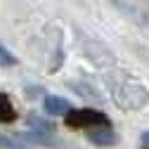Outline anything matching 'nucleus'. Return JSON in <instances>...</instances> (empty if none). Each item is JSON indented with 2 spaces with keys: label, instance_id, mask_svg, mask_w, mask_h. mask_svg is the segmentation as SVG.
Listing matches in <instances>:
<instances>
[{
  "label": "nucleus",
  "instance_id": "7",
  "mask_svg": "<svg viewBox=\"0 0 149 149\" xmlns=\"http://www.w3.org/2000/svg\"><path fill=\"white\" fill-rule=\"evenodd\" d=\"M29 125H31L33 133H43V135H52V130H54V125L47 118H40V116H36V114L29 116Z\"/></svg>",
  "mask_w": 149,
  "mask_h": 149
},
{
  "label": "nucleus",
  "instance_id": "9",
  "mask_svg": "<svg viewBox=\"0 0 149 149\" xmlns=\"http://www.w3.org/2000/svg\"><path fill=\"white\" fill-rule=\"evenodd\" d=\"M71 88L76 90V92H83V95H88V100H100V95L95 90H90L88 85H76V83H71Z\"/></svg>",
  "mask_w": 149,
  "mask_h": 149
},
{
  "label": "nucleus",
  "instance_id": "5",
  "mask_svg": "<svg viewBox=\"0 0 149 149\" xmlns=\"http://www.w3.org/2000/svg\"><path fill=\"white\" fill-rule=\"evenodd\" d=\"M14 118H17V111L10 102V97L0 92V123H12Z\"/></svg>",
  "mask_w": 149,
  "mask_h": 149
},
{
  "label": "nucleus",
  "instance_id": "8",
  "mask_svg": "<svg viewBox=\"0 0 149 149\" xmlns=\"http://www.w3.org/2000/svg\"><path fill=\"white\" fill-rule=\"evenodd\" d=\"M14 64H17V57L0 43V66H14Z\"/></svg>",
  "mask_w": 149,
  "mask_h": 149
},
{
  "label": "nucleus",
  "instance_id": "4",
  "mask_svg": "<svg viewBox=\"0 0 149 149\" xmlns=\"http://www.w3.org/2000/svg\"><path fill=\"white\" fill-rule=\"evenodd\" d=\"M43 109H45V114H50V116H66L73 107H71L69 100H64L59 95H47L43 100Z\"/></svg>",
  "mask_w": 149,
  "mask_h": 149
},
{
  "label": "nucleus",
  "instance_id": "1",
  "mask_svg": "<svg viewBox=\"0 0 149 149\" xmlns=\"http://www.w3.org/2000/svg\"><path fill=\"white\" fill-rule=\"evenodd\" d=\"M109 88L121 109H142L149 102V90L133 78H121L118 83H109Z\"/></svg>",
  "mask_w": 149,
  "mask_h": 149
},
{
  "label": "nucleus",
  "instance_id": "2",
  "mask_svg": "<svg viewBox=\"0 0 149 149\" xmlns=\"http://www.w3.org/2000/svg\"><path fill=\"white\" fill-rule=\"evenodd\" d=\"M64 121H66L69 128H83V130L100 128V125H111L109 116L97 111V109H71L64 116Z\"/></svg>",
  "mask_w": 149,
  "mask_h": 149
},
{
  "label": "nucleus",
  "instance_id": "10",
  "mask_svg": "<svg viewBox=\"0 0 149 149\" xmlns=\"http://www.w3.org/2000/svg\"><path fill=\"white\" fill-rule=\"evenodd\" d=\"M142 142H144V147L149 149V130H144V133H142Z\"/></svg>",
  "mask_w": 149,
  "mask_h": 149
},
{
  "label": "nucleus",
  "instance_id": "3",
  "mask_svg": "<svg viewBox=\"0 0 149 149\" xmlns=\"http://www.w3.org/2000/svg\"><path fill=\"white\" fill-rule=\"evenodd\" d=\"M85 137H88L92 144H97V147H111V144L116 142V133L111 130V125L90 128V130H85Z\"/></svg>",
  "mask_w": 149,
  "mask_h": 149
},
{
  "label": "nucleus",
  "instance_id": "6",
  "mask_svg": "<svg viewBox=\"0 0 149 149\" xmlns=\"http://www.w3.org/2000/svg\"><path fill=\"white\" fill-rule=\"evenodd\" d=\"M0 149H31L29 142L22 140V135H0Z\"/></svg>",
  "mask_w": 149,
  "mask_h": 149
}]
</instances>
